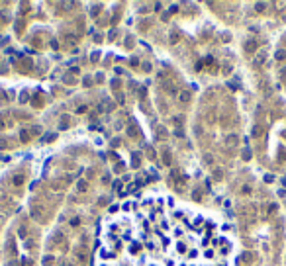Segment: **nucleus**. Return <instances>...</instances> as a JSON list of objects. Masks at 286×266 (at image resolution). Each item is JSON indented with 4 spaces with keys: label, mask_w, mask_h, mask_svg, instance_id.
Wrapping results in <instances>:
<instances>
[{
    "label": "nucleus",
    "mask_w": 286,
    "mask_h": 266,
    "mask_svg": "<svg viewBox=\"0 0 286 266\" xmlns=\"http://www.w3.org/2000/svg\"><path fill=\"white\" fill-rule=\"evenodd\" d=\"M229 243L206 215L171 196L128 201L104 221L98 266H225Z\"/></svg>",
    "instance_id": "obj_1"
}]
</instances>
